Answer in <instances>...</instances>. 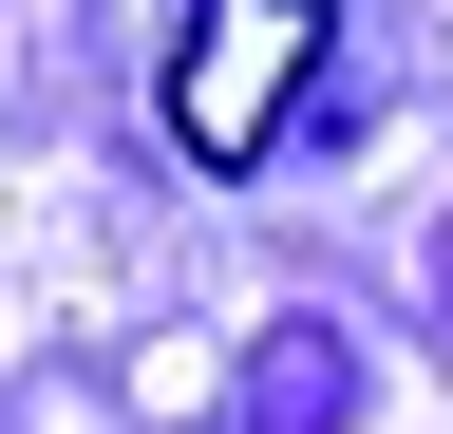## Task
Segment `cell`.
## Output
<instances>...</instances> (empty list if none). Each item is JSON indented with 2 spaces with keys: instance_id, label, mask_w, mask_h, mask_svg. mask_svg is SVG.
<instances>
[{
  "instance_id": "6da1fadb",
  "label": "cell",
  "mask_w": 453,
  "mask_h": 434,
  "mask_svg": "<svg viewBox=\"0 0 453 434\" xmlns=\"http://www.w3.org/2000/svg\"><path fill=\"white\" fill-rule=\"evenodd\" d=\"M321 57H340V0H189V38H170V151L189 171H265Z\"/></svg>"
}]
</instances>
